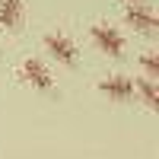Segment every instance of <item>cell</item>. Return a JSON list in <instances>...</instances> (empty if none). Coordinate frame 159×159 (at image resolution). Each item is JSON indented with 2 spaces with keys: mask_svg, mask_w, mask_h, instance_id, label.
Here are the masks:
<instances>
[{
  "mask_svg": "<svg viewBox=\"0 0 159 159\" xmlns=\"http://www.w3.org/2000/svg\"><path fill=\"white\" fill-rule=\"evenodd\" d=\"M140 70H143V80H156L159 76V54L156 51H143L140 54Z\"/></svg>",
  "mask_w": 159,
  "mask_h": 159,
  "instance_id": "ba28073f",
  "label": "cell"
},
{
  "mask_svg": "<svg viewBox=\"0 0 159 159\" xmlns=\"http://www.w3.org/2000/svg\"><path fill=\"white\" fill-rule=\"evenodd\" d=\"M25 19V3L22 0H0V25L16 32Z\"/></svg>",
  "mask_w": 159,
  "mask_h": 159,
  "instance_id": "8992f818",
  "label": "cell"
},
{
  "mask_svg": "<svg viewBox=\"0 0 159 159\" xmlns=\"http://www.w3.org/2000/svg\"><path fill=\"white\" fill-rule=\"evenodd\" d=\"M124 19H127V25H134V29L143 32V35H153L156 25H159L156 10H153L150 3H127V7H124Z\"/></svg>",
  "mask_w": 159,
  "mask_h": 159,
  "instance_id": "3957f363",
  "label": "cell"
},
{
  "mask_svg": "<svg viewBox=\"0 0 159 159\" xmlns=\"http://www.w3.org/2000/svg\"><path fill=\"white\" fill-rule=\"evenodd\" d=\"M19 73H22V80H25L29 86L42 89V92L54 89V76H51V70H48L38 57H25V61H22V67H19Z\"/></svg>",
  "mask_w": 159,
  "mask_h": 159,
  "instance_id": "277c9868",
  "label": "cell"
},
{
  "mask_svg": "<svg viewBox=\"0 0 159 159\" xmlns=\"http://www.w3.org/2000/svg\"><path fill=\"white\" fill-rule=\"evenodd\" d=\"M134 92H140V99L147 102V108H159V89H156V80H140L134 83Z\"/></svg>",
  "mask_w": 159,
  "mask_h": 159,
  "instance_id": "52a82bcc",
  "label": "cell"
},
{
  "mask_svg": "<svg viewBox=\"0 0 159 159\" xmlns=\"http://www.w3.org/2000/svg\"><path fill=\"white\" fill-rule=\"evenodd\" d=\"M89 38H92V45H96L102 54H108V57H124V51H127V42H124V35L111 29V25H105V22H96L89 29Z\"/></svg>",
  "mask_w": 159,
  "mask_h": 159,
  "instance_id": "6da1fadb",
  "label": "cell"
},
{
  "mask_svg": "<svg viewBox=\"0 0 159 159\" xmlns=\"http://www.w3.org/2000/svg\"><path fill=\"white\" fill-rule=\"evenodd\" d=\"M127 3H147V0H127Z\"/></svg>",
  "mask_w": 159,
  "mask_h": 159,
  "instance_id": "9c48e42d",
  "label": "cell"
},
{
  "mask_svg": "<svg viewBox=\"0 0 159 159\" xmlns=\"http://www.w3.org/2000/svg\"><path fill=\"white\" fill-rule=\"evenodd\" d=\"M99 89H102L108 99H115V102H127V99H134V80L124 76V73L105 76L102 83H99Z\"/></svg>",
  "mask_w": 159,
  "mask_h": 159,
  "instance_id": "5b68a950",
  "label": "cell"
},
{
  "mask_svg": "<svg viewBox=\"0 0 159 159\" xmlns=\"http://www.w3.org/2000/svg\"><path fill=\"white\" fill-rule=\"evenodd\" d=\"M45 51L57 64H64V67H76V64H80V51L73 45V38L61 35V32H48L45 35Z\"/></svg>",
  "mask_w": 159,
  "mask_h": 159,
  "instance_id": "7a4b0ae2",
  "label": "cell"
}]
</instances>
